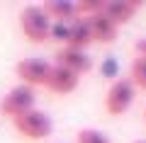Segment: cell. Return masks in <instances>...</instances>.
Returning a JSON list of instances; mask_svg holds the SVG:
<instances>
[{"label":"cell","instance_id":"cell-1","mask_svg":"<svg viewBox=\"0 0 146 143\" xmlns=\"http://www.w3.org/2000/svg\"><path fill=\"white\" fill-rule=\"evenodd\" d=\"M51 17L44 12L42 5H27L20 10V29L32 44H44L51 39Z\"/></svg>","mask_w":146,"mask_h":143},{"label":"cell","instance_id":"cell-2","mask_svg":"<svg viewBox=\"0 0 146 143\" xmlns=\"http://www.w3.org/2000/svg\"><path fill=\"white\" fill-rule=\"evenodd\" d=\"M12 126H15V131L20 133L22 138H27V141L32 143H39V141H46L49 136L54 133V119L49 117L46 112H42V109H29V112L20 114L17 119H12Z\"/></svg>","mask_w":146,"mask_h":143},{"label":"cell","instance_id":"cell-3","mask_svg":"<svg viewBox=\"0 0 146 143\" xmlns=\"http://www.w3.org/2000/svg\"><path fill=\"white\" fill-rule=\"evenodd\" d=\"M134 97H136V87L129 80V75L117 78V80L110 82L107 92H105V112L110 117H122L134 104Z\"/></svg>","mask_w":146,"mask_h":143},{"label":"cell","instance_id":"cell-4","mask_svg":"<svg viewBox=\"0 0 146 143\" xmlns=\"http://www.w3.org/2000/svg\"><path fill=\"white\" fill-rule=\"evenodd\" d=\"M34 102H36L34 87L20 82V85H15L12 90H7L5 97L0 100V114H3V117H10V119H17L20 114L34 109Z\"/></svg>","mask_w":146,"mask_h":143},{"label":"cell","instance_id":"cell-5","mask_svg":"<svg viewBox=\"0 0 146 143\" xmlns=\"http://www.w3.org/2000/svg\"><path fill=\"white\" fill-rule=\"evenodd\" d=\"M54 63L46 58H22L15 66V75L20 78L22 85L29 87H46L49 75H51Z\"/></svg>","mask_w":146,"mask_h":143},{"label":"cell","instance_id":"cell-6","mask_svg":"<svg viewBox=\"0 0 146 143\" xmlns=\"http://www.w3.org/2000/svg\"><path fill=\"white\" fill-rule=\"evenodd\" d=\"M54 58H56V66L68 68V71H73L80 78L93 71V58L88 56V51H78V49H71V46H61Z\"/></svg>","mask_w":146,"mask_h":143},{"label":"cell","instance_id":"cell-7","mask_svg":"<svg viewBox=\"0 0 146 143\" xmlns=\"http://www.w3.org/2000/svg\"><path fill=\"white\" fill-rule=\"evenodd\" d=\"M144 7V0H112V3H105L102 15L110 22H115L117 27H124L134 20L136 10Z\"/></svg>","mask_w":146,"mask_h":143},{"label":"cell","instance_id":"cell-8","mask_svg":"<svg viewBox=\"0 0 146 143\" xmlns=\"http://www.w3.org/2000/svg\"><path fill=\"white\" fill-rule=\"evenodd\" d=\"M78 85H80V75H76L73 71H68V68L54 63L51 75H49V82H46V90L56 92V95H71V92L78 90Z\"/></svg>","mask_w":146,"mask_h":143},{"label":"cell","instance_id":"cell-9","mask_svg":"<svg viewBox=\"0 0 146 143\" xmlns=\"http://www.w3.org/2000/svg\"><path fill=\"white\" fill-rule=\"evenodd\" d=\"M85 20H88V24H90V32H93V41L95 44L110 46V44L117 41L119 27H117L115 22H110L102 12H98V15H93V17H85Z\"/></svg>","mask_w":146,"mask_h":143},{"label":"cell","instance_id":"cell-10","mask_svg":"<svg viewBox=\"0 0 146 143\" xmlns=\"http://www.w3.org/2000/svg\"><path fill=\"white\" fill-rule=\"evenodd\" d=\"M93 32H90V24L85 17H76V20L68 22V44L71 49H78V51H88L93 46Z\"/></svg>","mask_w":146,"mask_h":143},{"label":"cell","instance_id":"cell-11","mask_svg":"<svg viewBox=\"0 0 146 143\" xmlns=\"http://www.w3.org/2000/svg\"><path fill=\"white\" fill-rule=\"evenodd\" d=\"M42 7H44V12L51 17V22H71V20L78 17L76 3H71V0H49Z\"/></svg>","mask_w":146,"mask_h":143},{"label":"cell","instance_id":"cell-12","mask_svg":"<svg viewBox=\"0 0 146 143\" xmlns=\"http://www.w3.org/2000/svg\"><path fill=\"white\" fill-rule=\"evenodd\" d=\"M129 80L134 82L136 90L146 92V58H134L129 66Z\"/></svg>","mask_w":146,"mask_h":143},{"label":"cell","instance_id":"cell-13","mask_svg":"<svg viewBox=\"0 0 146 143\" xmlns=\"http://www.w3.org/2000/svg\"><path fill=\"white\" fill-rule=\"evenodd\" d=\"M76 143H112V141L100 129H80L76 133Z\"/></svg>","mask_w":146,"mask_h":143},{"label":"cell","instance_id":"cell-14","mask_svg":"<svg viewBox=\"0 0 146 143\" xmlns=\"http://www.w3.org/2000/svg\"><path fill=\"white\" fill-rule=\"evenodd\" d=\"M105 0H78L76 3V10H78V17H93L98 12H102Z\"/></svg>","mask_w":146,"mask_h":143},{"label":"cell","instance_id":"cell-15","mask_svg":"<svg viewBox=\"0 0 146 143\" xmlns=\"http://www.w3.org/2000/svg\"><path fill=\"white\" fill-rule=\"evenodd\" d=\"M51 39L66 46L68 44V22H54L51 24Z\"/></svg>","mask_w":146,"mask_h":143},{"label":"cell","instance_id":"cell-16","mask_svg":"<svg viewBox=\"0 0 146 143\" xmlns=\"http://www.w3.org/2000/svg\"><path fill=\"white\" fill-rule=\"evenodd\" d=\"M134 53H136V58H146V36L134 41Z\"/></svg>","mask_w":146,"mask_h":143},{"label":"cell","instance_id":"cell-17","mask_svg":"<svg viewBox=\"0 0 146 143\" xmlns=\"http://www.w3.org/2000/svg\"><path fill=\"white\" fill-rule=\"evenodd\" d=\"M134 143H146V138H139V141H134Z\"/></svg>","mask_w":146,"mask_h":143},{"label":"cell","instance_id":"cell-18","mask_svg":"<svg viewBox=\"0 0 146 143\" xmlns=\"http://www.w3.org/2000/svg\"><path fill=\"white\" fill-rule=\"evenodd\" d=\"M144 119H146V109H144Z\"/></svg>","mask_w":146,"mask_h":143}]
</instances>
